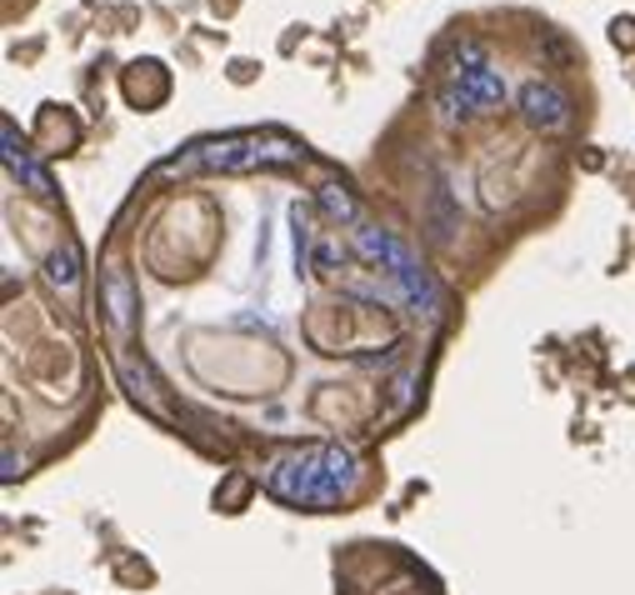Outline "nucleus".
Masks as SVG:
<instances>
[{
	"label": "nucleus",
	"instance_id": "nucleus-1",
	"mask_svg": "<svg viewBox=\"0 0 635 595\" xmlns=\"http://www.w3.org/2000/svg\"><path fill=\"white\" fill-rule=\"evenodd\" d=\"M295 145L286 141H216L195 151L185 165H226V171H246V165H266V161H295Z\"/></svg>",
	"mask_w": 635,
	"mask_h": 595
},
{
	"label": "nucleus",
	"instance_id": "nucleus-2",
	"mask_svg": "<svg viewBox=\"0 0 635 595\" xmlns=\"http://www.w3.org/2000/svg\"><path fill=\"white\" fill-rule=\"evenodd\" d=\"M461 55H465V61L455 65V90H461V96L471 100L475 110L501 106V100H506V80L491 71V61L481 55V45H475V41H461Z\"/></svg>",
	"mask_w": 635,
	"mask_h": 595
},
{
	"label": "nucleus",
	"instance_id": "nucleus-3",
	"mask_svg": "<svg viewBox=\"0 0 635 595\" xmlns=\"http://www.w3.org/2000/svg\"><path fill=\"white\" fill-rule=\"evenodd\" d=\"M520 110H526L530 126H566L571 120V106H566V96H560L556 86H540V80H530L526 90H520Z\"/></svg>",
	"mask_w": 635,
	"mask_h": 595
},
{
	"label": "nucleus",
	"instance_id": "nucleus-4",
	"mask_svg": "<svg viewBox=\"0 0 635 595\" xmlns=\"http://www.w3.org/2000/svg\"><path fill=\"white\" fill-rule=\"evenodd\" d=\"M126 301H130V295H126V275H110V315H116V325H126Z\"/></svg>",
	"mask_w": 635,
	"mask_h": 595
},
{
	"label": "nucleus",
	"instance_id": "nucleus-5",
	"mask_svg": "<svg viewBox=\"0 0 635 595\" xmlns=\"http://www.w3.org/2000/svg\"><path fill=\"white\" fill-rule=\"evenodd\" d=\"M325 206H331V210H341V216H351V201H345L341 191H325Z\"/></svg>",
	"mask_w": 635,
	"mask_h": 595
}]
</instances>
